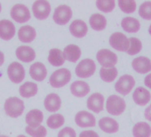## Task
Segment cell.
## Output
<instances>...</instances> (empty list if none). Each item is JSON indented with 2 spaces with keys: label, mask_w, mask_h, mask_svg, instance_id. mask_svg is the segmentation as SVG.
<instances>
[{
  "label": "cell",
  "mask_w": 151,
  "mask_h": 137,
  "mask_svg": "<svg viewBox=\"0 0 151 137\" xmlns=\"http://www.w3.org/2000/svg\"><path fill=\"white\" fill-rule=\"evenodd\" d=\"M132 68L139 74H146L151 71V61L147 57L139 56L132 61Z\"/></svg>",
  "instance_id": "13"
},
{
  "label": "cell",
  "mask_w": 151,
  "mask_h": 137,
  "mask_svg": "<svg viewBox=\"0 0 151 137\" xmlns=\"http://www.w3.org/2000/svg\"><path fill=\"white\" fill-rule=\"evenodd\" d=\"M118 75V71L116 67L113 68H101L100 70L101 79L107 83L113 82Z\"/></svg>",
  "instance_id": "31"
},
{
  "label": "cell",
  "mask_w": 151,
  "mask_h": 137,
  "mask_svg": "<svg viewBox=\"0 0 151 137\" xmlns=\"http://www.w3.org/2000/svg\"><path fill=\"white\" fill-rule=\"evenodd\" d=\"M144 116H145V118L148 121L151 122V104L147 107V109L145 110V112H144Z\"/></svg>",
  "instance_id": "40"
},
{
  "label": "cell",
  "mask_w": 151,
  "mask_h": 137,
  "mask_svg": "<svg viewBox=\"0 0 151 137\" xmlns=\"http://www.w3.org/2000/svg\"><path fill=\"white\" fill-rule=\"evenodd\" d=\"M135 86V79L131 75H123L116 81L115 89L122 95H127L131 93Z\"/></svg>",
  "instance_id": "8"
},
{
  "label": "cell",
  "mask_w": 151,
  "mask_h": 137,
  "mask_svg": "<svg viewBox=\"0 0 151 137\" xmlns=\"http://www.w3.org/2000/svg\"><path fill=\"white\" fill-rule=\"evenodd\" d=\"M104 96L100 93H94L87 99V108L94 113H100L104 109Z\"/></svg>",
  "instance_id": "14"
},
{
  "label": "cell",
  "mask_w": 151,
  "mask_h": 137,
  "mask_svg": "<svg viewBox=\"0 0 151 137\" xmlns=\"http://www.w3.org/2000/svg\"><path fill=\"white\" fill-rule=\"evenodd\" d=\"M10 15L12 19L18 23L27 22L30 19V12L29 8L23 4L14 5L11 9Z\"/></svg>",
  "instance_id": "9"
},
{
  "label": "cell",
  "mask_w": 151,
  "mask_h": 137,
  "mask_svg": "<svg viewBox=\"0 0 151 137\" xmlns=\"http://www.w3.org/2000/svg\"><path fill=\"white\" fill-rule=\"evenodd\" d=\"M5 62V55L3 53V52L0 51V67H1Z\"/></svg>",
  "instance_id": "42"
},
{
  "label": "cell",
  "mask_w": 151,
  "mask_h": 137,
  "mask_svg": "<svg viewBox=\"0 0 151 137\" xmlns=\"http://www.w3.org/2000/svg\"><path fill=\"white\" fill-rule=\"evenodd\" d=\"M70 92L76 97L83 98L90 93V87L85 81L77 80V81H75L71 84Z\"/></svg>",
  "instance_id": "19"
},
{
  "label": "cell",
  "mask_w": 151,
  "mask_h": 137,
  "mask_svg": "<svg viewBox=\"0 0 151 137\" xmlns=\"http://www.w3.org/2000/svg\"><path fill=\"white\" fill-rule=\"evenodd\" d=\"M130 47L127 51V53L129 55H135L139 53L142 49V43L139 38L136 37H130Z\"/></svg>",
  "instance_id": "36"
},
{
  "label": "cell",
  "mask_w": 151,
  "mask_h": 137,
  "mask_svg": "<svg viewBox=\"0 0 151 137\" xmlns=\"http://www.w3.org/2000/svg\"><path fill=\"white\" fill-rule=\"evenodd\" d=\"M44 120V114L40 110L35 109L28 112L25 118V121L28 124V126L30 127H38Z\"/></svg>",
  "instance_id": "22"
},
{
  "label": "cell",
  "mask_w": 151,
  "mask_h": 137,
  "mask_svg": "<svg viewBox=\"0 0 151 137\" xmlns=\"http://www.w3.org/2000/svg\"><path fill=\"white\" fill-rule=\"evenodd\" d=\"M144 85L147 87H148V88L151 89V73H149L148 75H147V77L145 78V79H144Z\"/></svg>",
  "instance_id": "41"
},
{
  "label": "cell",
  "mask_w": 151,
  "mask_h": 137,
  "mask_svg": "<svg viewBox=\"0 0 151 137\" xmlns=\"http://www.w3.org/2000/svg\"><path fill=\"white\" fill-rule=\"evenodd\" d=\"M4 108L7 116L16 118L23 113L25 106L23 101L18 97H10L5 102Z\"/></svg>",
  "instance_id": "1"
},
{
  "label": "cell",
  "mask_w": 151,
  "mask_h": 137,
  "mask_svg": "<svg viewBox=\"0 0 151 137\" xmlns=\"http://www.w3.org/2000/svg\"><path fill=\"white\" fill-rule=\"evenodd\" d=\"M69 31L75 37L82 38L86 36L88 32V27L84 21L75 20L69 25Z\"/></svg>",
  "instance_id": "15"
},
{
  "label": "cell",
  "mask_w": 151,
  "mask_h": 137,
  "mask_svg": "<svg viewBox=\"0 0 151 137\" xmlns=\"http://www.w3.org/2000/svg\"><path fill=\"white\" fill-rule=\"evenodd\" d=\"M0 137H8V136H6V135H0Z\"/></svg>",
  "instance_id": "46"
},
{
  "label": "cell",
  "mask_w": 151,
  "mask_h": 137,
  "mask_svg": "<svg viewBox=\"0 0 151 137\" xmlns=\"http://www.w3.org/2000/svg\"><path fill=\"white\" fill-rule=\"evenodd\" d=\"M38 87L37 85L33 82H26L20 87V94L24 98H30L37 94Z\"/></svg>",
  "instance_id": "30"
},
{
  "label": "cell",
  "mask_w": 151,
  "mask_h": 137,
  "mask_svg": "<svg viewBox=\"0 0 151 137\" xmlns=\"http://www.w3.org/2000/svg\"><path fill=\"white\" fill-rule=\"evenodd\" d=\"M1 10H2V6H1V4H0V13H1Z\"/></svg>",
  "instance_id": "45"
},
{
  "label": "cell",
  "mask_w": 151,
  "mask_h": 137,
  "mask_svg": "<svg viewBox=\"0 0 151 137\" xmlns=\"http://www.w3.org/2000/svg\"><path fill=\"white\" fill-rule=\"evenodd\" d=\"M48 61L50 62L51 65L54 67H59V66L63 65L65 61L63 52H61L58 48L51 49L49 52V55H48Z\"/></svg>",
  "instance_id": "29"
},
{
  "label": "cell",
  "mask_w": 151,
  "mask_h": 137,
  "mask_svg": "<svg viewBox=\"0 0 151 137\" xmlns=\"http://www.w3.org/2000/svg\"><path fill=\"white\" fill-rule=\"evenodd\" d=\"M65 60L70 62H77L81 57V50L77 45H68L63 50Z\"/></svg>",
  "instance_id": "25"
},
{
  "label": "cell",
  "mask_w": 151,
  "mask_h": 137,
  "mask_svg": "<svg viewBox=\"0 0 151 137\" xmlns=\"http://www.w3.org/2000/svg\"><path fill=\"white\" fill-rule=\"evenodd\" d=\"M7 74H8L10 80L14 84H19L22 82L23 79H25L24 68L21 63L17 61H14L8 66Z\"/></svg>",
  "instance_id": "11"
},
{
  "label": "cell",
  "mask_w": 151,
  "mask_h": 137,
  "mask_svg": "<svg viewBox=\"0 0 151 137\" xmlns=\"http://www.w3.org/2000/svg\"><path fill=\"white\" fill-rule=\"evenodd\" d=\"M37 37L36 30L29 25L22 26L19 29L18 37L22 43H31Z\"/></svg>",
  "instance_id": "24"
},
{
  "label": "cell",
  "mask_w": 151,
  "mask_h": 137,
  "mask_svg": "<svg viewBox=\"0 0 151 137\" xmlns=\"http://www.w3.org/2000/svg\"><path fill=\"white\" fill-rule=\"evenodd\" d=\"M110 45L116 51L119 52H126L130 47V40L129 38L121 32H115L109 37Z\"/></svg>",
  "instance_id": "5"
},
{
  "label": "cell",
  "mask_w": 151,
  "mask_h": 137,
  "mask_svg": "<svg viewBox=\"0 0 151 137\" xmlns=\"http://www.w3.org/2000/svg\"><path fill=\"white\" fill-rule=\"evenodd\" d=\"M139 15L144 20H151V1H146L140 5L139 8Z\"/></svg>",
  "instance_id": "37"
},
{
  "label": "cell",
  "mask_w": 151,
  "mask_h": 137,
  "mask_svg": "<svg viewBox=\"0 0 151 137\" xmlns=\"http://www.w3.org/2000/svg\"><path fill=\"white\" fill-rule=\"evenodd\" d=\"M17 137H27V136H25V135H22V134H21V135H19V136H17Z\"/></svg>",
  "instance_id": "44"
},
{
  "label": "cell",
  "mask_w": 151,
  "mask_h": 137,
  "mask_svg": "<svg viewBox=\"0 0 151 137\" xmlns=\"http://www.w3.org/2000/svg\"><path fill=\"white\" fill-rule=\"evenodd\" d=\"M133 137H150L151 127L147 122H138L132 128Z\"/></svg>",
  "instance_id": "27"
},
{
  "label": "cell",
  "mask_w": 151,
  "mask_h": 137,
  "mask_svg": "<svg viewBox=\"0 0 151 137\" xmlns=\"http://www.w3.org/2000/svg\"><path fill=\"white\" fill-rule=\"evenodd\" d=\"M100 128L107 133H115L119 129V124L112 118L104 117L99 121Z\"/></svg>",
  "instance_id": "23"
},
{
  "label": "cell",
  "mask_w": 151,
  "mask_h": 137,
  "mask_svg": "<svg viewBox=\"0 0 151 137\" xmlns=\"http://www.w3.org/2000/svg\"><path fill=\"white\" fill-rule=\"evenodd\" d=\"M121 27L128 33H136L140 29V23L136 18L124 17L121 22Z\"/></svg>",
  "instance_id": "26"
},
{
  "label": "cell",
  "mask_w": 151,
  "mask_h": 137,
  "mask_svg": "<svg viewBox=\"0 0 151 137\" xmlns=\"http://www.w3.org/2000/svg\"><path fill=\"white\" fill-rule=\"evenodd\" d=\"M71 79V72L65 68L55 71L49 79V83L53 88H60L66 86Z\"/></svg>",
  "instance_id": "2"
},
{
  "label": "cell",
  "mask_w": 151,
  "mask_h": 137,
  "mask_svg": "<svg viewBox=\"0 0 151 137\" xmlns=\"http://www.w3.org/2000/svg\"><path fill=\"white\" fill-rule=\"evenodd\" d=\"M75 121L76 124L81 128L93 127L96 125V118L93 114L86 110H81L76 114Z\"/></svg>",
  "instance_id": "12"
},
{
  "label": "cell",
  "mask_w": 151,
  "mask_h": 137,
  "mask_svg": "<svg viewBox=\"0 0 151 137\" xmlns=\"http://www.w3.org/2000/svg\"><path fill=\"white\" fill-rule=\"evenodd\" d=\"M118 6L124 14H132L136 11L137 4L134 0H119Z\"/></svg>",
  "instance_id": "33"
},
{
  "label": "cell",
  "mask_w": 151,
  "mask_h": 137,
  "mask_svg": "<svg viewBox=\"0 0 151 137\" xmlns=\"http://www.w3.org/2000/svg\"><path fill=\"white\" fill-rule=\"evenodd\" d=\"M29 75L36 81H43L47 76V70L45 64L37 61L33 63L29 68Z\"/></svg>",
  "instance_id": "17"
},
{
  "label": "cell",
  "mask_w": 151,
  "mask_h": 137,
  "mask_svg": "<svg viewBox=\"0 0 151 137\" xmlns=\"http://www.w3.org/2000/svg\"><path fill=\"white\" fill-rule=\"evenodd\" d=\"M96 58L102 68H113L117 63V55L109 49L100 50L96 54Z\"/></svg>",
  "instance_id": "7"
},
{
  "label": "cell",
  "mask_w": 151,
  "mask_h": 137,
  "mask_svg": "<svg viewBox=\"0 0 151 137\" xmlns=\"http://www.w3.org/2000/svg\"><path fill=\"white\" fill-rule=\"evenodd\" d=\"M96 71V64L92 59H84L76 67V75L79 79H88L92 77Z\"/></svg>",
  "instance_id": "4"
},
{
  "label": "cell",
  "mask_w": 151,
  "mask_h": 137,
  "mask_svg": "<svg viewBox=\"0 0 151 137\" xmlns=\"http://www.w3.org/2000/svg\"><path fill=\"white\" fill-rule=\"evenodd\" d=\"M132 99H133V102L137 105L143 107L150 102L151 94L147 89L142 87H139L134 90L133 94H132Z\"/></svg>",
  "instance_id": "16"
},
{
  "label": "cell",
  "mask_w": 151,
  "mask_h": 137,
  "mask_svg": "<svg viewBox=\"0 0 151 137\" xmlns=\"http://www.w3.org/2000/svg\"><path fill=\"white\" fill-rule=\"evenodd\" d=\"M58 137H77V133L73 128L67 126L65 128H62L59 132Z\"/></svg>",
  "instance_id": "38"
},
{
  "label": "cell",
  "mask_w": 151,
  "mask_h": 137,
  "mask_svg": "<svg viewBox=\"0 0 151 137\" xmlns=\"http://www.w3.org/2000/svg\"><path fill=\"white\" fill-rule=\"evenodd\" d=\"M148 32H149V34H150V36H151V24H150V26H149V28H148Z\"/></svg>",
  "instance_id": "43"
},
{
  "label": "cell",
  "mask_w": 151,
  "mask_h": 137,
  "mask_svg": "<svg viewBox=\"0 0 151 137\" xmlns=\"http://www.w3.org/2000/svg\"><path fill=\"white\" fill-rule=\"evenodd\" d=\"M25 131L31 137H45L47 135V130L43 125H40L38 127L27 126L25 128Z\"/></svg>",
  "instance_id": "35"
},
{
  "label": "cell",
  "mask_w": 151,
  "mask_h": 137,
  "mask_svg": "<svg viewBox=\"0 0 151 137\" xmlns=\"http://www.w3.org/2000/svg\"><path fill=\"white\" fill-rule=\"evenodd\" d=\"M15 34V26L9 20L0 21V38L4 40H10Z\"/></svg>",
  "instance_id": "18"
},
{
  "label": "cell",
  "mask_w": 151,
  "mask_h": 137,
  "mask_svg": "<svg viewBox=\"0 0 151 137\" xmlns=\"http://www.w3.org/2000/svg\"><path fill=\"white\" fill-rule=\"evenodd\" d=\"M72 15H73V13H72L71 8L66 5H61V6H59L54 10L52 19L55 22V23L59 25H65L70 21V19L72 18Z\"/></svg>",
  "instance_id": "10"
},
{
  "label": "cell",
  "mask_w": 151,
  "mask_h": 137,
  "mask_svg": "<svg viewBox=\"0 0 151 137\" xmlns=\"http://www.w3.org/2000/svg\"><path fill=\"white\" fill-rule=\"evenodd\" d=\"M79 137H100V136L96 132L93 130H86L79 134Z\"/></svg>",
  "instance_id": "39"
},
{
  "label": "cell",
  "mask_w": 151,
  "mask_h": 137,
  "mask_svg": "<svg viewBox=\"0 0 151 137\" xmlns=\"http://www.w3.org/2000/svg\"><path fill=\"white\" fill-rule=\"evenodd\" d=\"M65 123V118L61 114H52L46 121L47 125L52 129H57L61 127Z\"/></svg>",
  "instance_id": "32"
},
{
  "label": "cell",
  "mask_w": 151,
  "mask_h": 137,
  "mask_svg": "<svg viewBox=\"0 0 151 137\" xmlns=\"http://www.w3.org/2000/svg\"><path fill=\"white\" fill-rule=\"evenodd\" d=\"M51 5L46 0H37L33 3L32 12L37 20H45L51 14Z\"/></svg>",
  "instance_id": "6"
},
{
  "label": "cell",
  "mask_w": 151,
  "mask_h": 137,
  "mask_svg": "<svg viewBox=\"0 0 151 137\" xmlns=\"http://www.w3.org/2000/svg\"><path fill=\"white\" fill-rule=\"evenodd\" d=\"M45 108L49 112H56L61 106L60 97L57 94H49L44 101Z\"/></svg>",
  "instance_id": "21"
},
{
  "label": "cell",
  "mask_w": 151,
  "mask_h": 137,
  "mask_svg": "<svg viewBox=\"0 0 151 137\" xmlns=\"http://www.w3.org/2000/svg\"><path fill=\"white\" fill-rule=\"evenodd\" d=\"M97 8L103 13H111L116 7L115 0H97Z\"/></svg>",
  "instance_id": "34"
},
{
  "label": "cell",
  "mask_w": 151,
  "mask_h": 137,
  "mask_svg": "<svg viewBox=\"0 0 151 137\" xmlns=\"http://www.w3.org/2000/svg\"><path fill=\"white\" fill-rule=\"evenodd\" d=\"M126 108V103L123 98L118 95L112 94L110 95L106 102V110L109 114L113 116L121 115Z\"/></svg>",
  "instance_id": "3"
},
{
  "label": "cell",
  "mask_w": 151,
  "mask_h": 137,
  "mask_svg": "<svg viewBox=\"0 0 151 137\" xmlns=\"http://www.w3.org/2000/svg\"><path fill=\"white\" fill-rule=\"evenodd\" d=\"M16 57L23 62H31L36 58V53L29 45H21L16 49Z\"/></svg>",
  "instance_id": "20"
},
{
  "label": "cell",
  "mask_w": 151,
  "mask_h": 137,
  "mask_svg": "<svg viewBox=\"0 0 151 137\" xmlns=\"http://www.w3.org/2000/svg\"><path fill=\"white\" fill-rule=\"evenodd\" d=\"M89 22L92 29L96 31H101L107 26V19L105 18L104 15L100 14H92L89 19Z\"/></svg>",
  "instance_id": "28"
}]
</instances>
